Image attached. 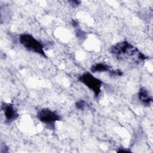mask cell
Instances as JSON below:
<instances>
[{"label": "cell", "mask_w": 153, "mask_h": 153, "mask_svg": "<svg viewBox=\"0 0 153 153\" xmlns=\"http://www.w3.org/2000/svg\"><path fill=\"white\" fill-rule=\"evenodd\" d=\"M110 52L119 60H129L139 63L147 59V57L136 47L127 41H120L110 48Z\"/></svg>", "instance_id": "cell-1"}, {"label": "cell", "mask_w": 153, "mask_h": 153, "mask_svg": "<svg viewBox=\"0 0 153 153\" xmlns=\"http://www.w3.org/2000/svg\"><path fill=\"white\" fill-rule=\"evenodd\" d=\"M19 39L20 43L27 50L45 57H47L42 44L30 34L22 33L19 36Z\"/></svg>", "instance_id": "cell-2"}, {"label": "cell", "mask_w": 153, "mask_h": 153, "mask_svg": "<svg viewBox=\"0 0 153 153\" xmlns=\"http://www.w3.org/2000/svg\"><path fill=\"white\" fill-rule=\"evenodd\" d=\"M79 81L91 90L95 96L97 97L101 92L103 82L99 78L94 76L90 72H85L79 76Z\"/></svg>", "instance_id": "cell-3"}, {"label": "cell", "mask_w": 153, "mask_h": 153, "mask_svg": "<svg viewBox=\"0 0 153 153\" xmlns=\"http://www.w3.org/2000/svg\"><path fill=\"white\" fill-rule=\"evenodd\" d=\"M37 118L42 123L51 126L60 120V117L56 112L48 108L39 110L37 113Z\"/></svg>", "instance_id": "cell-4"}, {"label": "cell", "mask_w": 153, "mask_h": 153, "mask_svg": "<svg viewBox=\"0 0 153 153\" xmlns=\"http://www.w3.org/2000/svg\"><path fill=\"white\" fill-rule=\"evenodd\" d=\"M1 109L4 112L5 122L8 124H10L16 120L19 116L14 105L11 103H2L1 105Z\"/></svg>", "instance_id": "cell-5"}, {"label": "cell", "mask_w": 153, "mask_h": 153, "mask_svg": "<svg viewBox=\"0 0 153 153\" xmlns=\"http://www.w3.org/2000/svg\"><path fill=\"white\" fill-rule=\"evenodd\" d=\"M138 99L145 106H149L152 102V98L149 91L145 88L141 87L138 92Z\"/></svg>", "instance_id": "cell-6"}, {"label": "cell", "mask_w": 153, "mask_h": 153, "mask_svg": "<svg viewBox=\"0 0 153 153\" xmlns=\"http://www.w3.org/2000/svg\"><path fill=\"white\" fill-rule=\"evenodd\" d=\"M112 69L111 66L108 65L107 64L103 63H96L91 67L90 71L93 73L96 72H110Z\"/></svg>", "instance_id": "cell-7"}, {"label": "cell", "mask_w": 153, "mask_h": 153, "mask_svg": "<svg viewBox=\"0 0 153 153\" xmlns=\"http://www.w3.org/2000/svg\"><path fill=\"white\" fill-rule=\"evenodd\" d=\"M86 105H87L86 102L84 100H80L76 102V103H75L76 108L78 109H79V110L84 109L85 106H86Z\"/></svg>", "instance_id": "cell-8"}, {"label": "cell", "mask_w": 153, "mask_h": 153, "mask_svg": "<svg viewBox=\"0 0 153 153\" xmlns=\"http://www.w3.org/2000/svg\"><path fill=\"white\" fill-rule=\"evenodd\" d=\"M69 2L72 6L75 7H78L81 3V1H70Z\"/></svg>", "instance_id": "cell-9"}, {"label": "cell", "mask_w": 153, "mask_h": 153, "mask_svg": "<svg viewBox=\"0 0 153 153\" xmlns=\"http://www.w3.org/2000/svg\"><path fill=\"white\" fill-rule=\"evenodd\" d=\"M76 36L78 37H79V38H83L84 35H85V33L83 32V31L81 30H78L76 31Z\"/></svg>", "instance_id": "cell-10"}, {"label": "cell", "mask_w": 153, "mask_h": 153, "mask_svg": "<svg viewBox=\"0 0 153 153\" xmlns=\"http://www.w3.org/2000/svg\"><path fill=\"white\" fill-rule=\"evenodd\" d=\"M72 25L74 27H78V26H79V24H78V23L76 20H72Z\"/></svg>", "instance_id": "cell-11"}]
</instances>
